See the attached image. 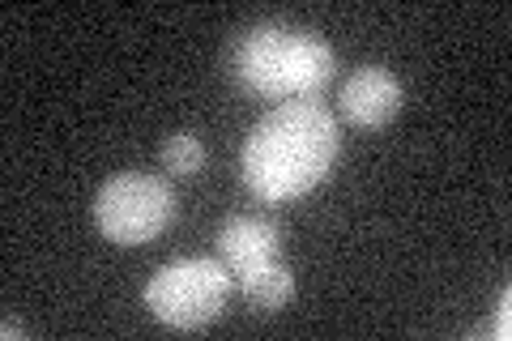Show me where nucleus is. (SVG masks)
<instances>
[{"label": "nucleus", "mask_w": 512, "mask_h": 341, "mask_svg": "<svg viewBox=\"0 0 512 341\" xmlns=\"http://www.w3.org/2000/svg\"><path fill=\"white\" fill-rule=\"evenodd\" d=\"M231 269L214 261V256H192V261H171L150 278L146 307L154 320L171 324V329H205L218 320L231 303Z\"/></svg>", "instance_id": "3"}, {"label": "nucleus", "mask_w": 512, "mask_h": 341, "mask_svg": "<svg viewBox=\"0 0 512 341\" xmlns=\"http://www.w3.org/2000/svg\"><path fill=\"white\" fill-rule=\"evenodd\" d=\"M282 256L278 226L256 214H235L218 226V261L231 269V278H244L248 269L269 265Z\"/></svg>", "instance_id": "6"}, {"label": "nucleus", "mask_w": 512, "mask_h": 341, "mask_svg": "<svg viewBox=\"0 0 512 341\" xmlns=\"http://www.w3.org/2000/svg\"><path fill=\"white\" fill-rule=\"evenodd\" d=\"M338 111H342V120L355 128H384L402 111V81L389 69H380V64H367V69L350 73L342 81Z\"/></svg>", "instance_id": "5"}, {"label": "nucleus", "mask_w": 512, "mask_h": 341, "mask_svg": "<svg viewBox=\"0 0 512 341\" xmlns=\"http://www.w3.org/2000/svg\"><path fill=\"white\" fill-rule=\"evenodd\" d=\"M235 77L256 99H320L333 77V47L312 30L265 22L235 43Z\"/></svg>", "instance_id": "2"}, {"label": "nucleus", "mask_w": 512, "mask_h": 341, "mask_svg": "<svg viewBox=\"0 0 512 341\" xmlns=\"http://www.w3.org/2000/svg\"><path fill=\"white\" fill-rule=\"evenodd\" d=\"M235 282L248 295V303L261 307V312H282V307L295 299V273H291V265H286L282 256L278 261H269V265L248 269L244 278H235Z\"/></svg>", "instance_id": "7"}, {"label": "nucleus", "mask_w": 512, "mask_h": 341, "mask_svg": "<svg viewBox=\"0 0 512 341\" xmlns=\"http://www.w3.org/2000/svg\"><path fill=\"white\" fill-rule=\"evenodd\" d=\"M338 150V116L320 99L278 103L252 124L244 141V184L265 205L299 201L329 180Z\"/></svg>", "instance_id": "1"}, {"label": "nucleus", "mask_w": 512, "mask_h": 341, "mask_svg": "<svg viewBox=\"0 0 512 341\" xmlns=\"http://www.w3.org/2000/svg\"><path fill=\"white\" fill-rule=\"evenodd\" d=\"M163 171L175 175V180H192V175H201L205 167V145L197 133H171L163 141Z\"/></svg>", "instance_id": "8"}, {"label": "nucleus", "mask_w": 512, "mask_h": 341, "mask_svg": "<svg viewBox=\"0 0 512 341\" xmlns=\"http://www.w3.org/2000/svg\"><path fill=\"white\" fill-rule=\"evenodd\" d=\"M94 222H99L103 239L120 243V248H141L175 222V192L163 175L124 171L99 188Z\"/></svg>", "instance_id": "4"}, {"label": "nucleus", "mask_w": 512, "mask_h": 341, "mask_svg": "<svg viewBox=\"0 0 512 341\" xmlns=\"http://www.w3.org/2000/svg\"><path fill=\"white\" fill-rule=\"evenodd\" d=\"M0 333H5V337H22L26 329H22V324H18V320H5V329H0Z\"/></svg>", "instance_id": "9"}]
</instances>
